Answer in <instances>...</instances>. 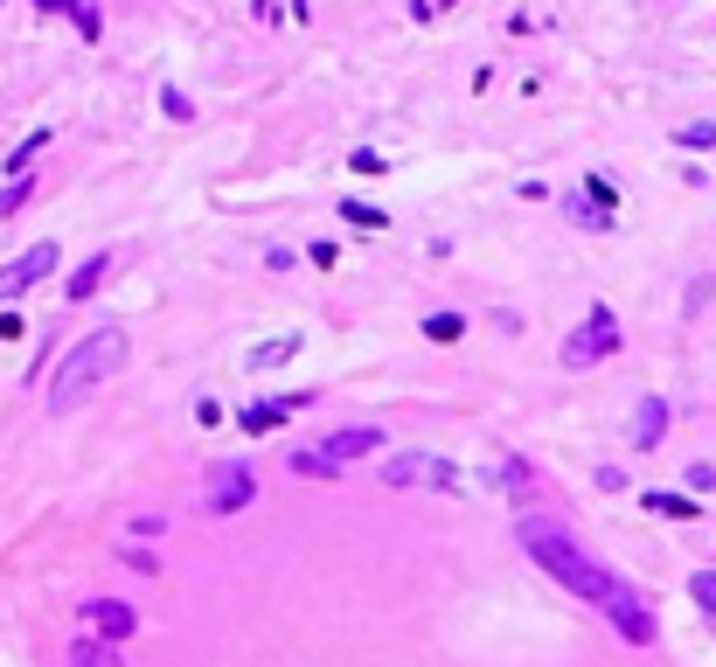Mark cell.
Wrapping results in <instances>:
<instances>
[{
    "label": "cell",
    "mask_w": 716,
    "mask_h": 667,
    "mask_svg": "<svg viewBox=\"0 0 716 667\" xmlns=\"http://www.w3.org/2000/svg\"><path fill=\"white\" fill-rule=\"evenodd\" d=\"M515 542H522L564 591H577L584 605H598L626 647H654V605H647L626 577H612L605 563H591V556L571 542V529H557V522H543V515H522V522H515Z\"/></svg>",
    "instance_id": "1"
},
{
    "label": "cell",
    "mask_w": 716,
    "mask_h": 667,
    "mask_svg": "<svg viewBox=\"0 0 716 667\" xmlns=\"http://www.w3.org/2000/svg\"><path fill=\"white\" fill-rule=\"evenodd\" d=\"M126 369V327H98V334H84L63 362H56V383H49V410L56 417H70L77 403L91 397L105 376H119Z\"/></svg>",
    "instance_id": "2"
},
{
    "label": "cell",
    "mask_w": 716,
    "mask_h": 667,
    "mask_svg": "<svg viewBox=\"0 0 716 667\" xmlns=\"http://www.w3.org/2000/svg\"><path fill=\"white\" fill-rule=\"evenodd\" d=\"M258 501V473H251V459H223V466H209V480H202V515H244Z\"/></svg>",
    "instance_id": "3"
},
{
    "label": "cell",
    "mask_w": 716,
    "mask_h": 667,
    "mask_svg": "<svg viewBox=\"0 0 716 667\" xmlns=\"http://www.w3.org/2000/svg\"><path fill=\"white\" fill-rule=\"evenodd\" d=\"M383 480H390V487H445V494H466V473H459L452 459H438V452H397V459L383 466Z\"/></svg>",
    "instance_id": "4"
},
{
    "label": "cell",
    "mask_w": 716,
    "mask_h": 667,
    "mask_svg": "<svg viewBox=\"0 0 716 667\" xmlns=\"http://www.w3.org/2000/svg\"><path fill=\"white\" fill-rule=\"evenodd\" d=\"M612 348H619V320H612V306H591L584 327L564 341V369H591V362H605Z\"/></svg>",
    "instance_id": "5"
},
{
    "label": "cell",
    "mask_w": 716,
    "mask_h": 667,
    "mask_svg": "<svg viewBox=\"0 0 716 667\" xmlns=\"http://www.w3.org/2000/svg\"><path fill=\"white\" fill-rule=\"evenodd\" d=\"M390 438H383V424H341V431H327L320 438V452L334 459V466H355V459H376Z\"/></svg>",
    "instance_id": "6"
},
{
    "label": "cell",
    "mask_w": 716,
    "mask_h": 667,
    "mask_svg": "<svg viewBox=\"0 0 716 667\" xmlns=\"http://www.w3.org/2000/svg\"><path fill=\"white\" fill-rule=\"evenodd\" d=\"M49 271H56V244H28L14 265H0V306L21 299V292H28L35 278H49Z\"/></svg>",
    "instance_id": "7"
},
{
    "label": "cell",
    "mask_w": 716,
    "mask_h": 667,
    "mask_svg": "<svg viewBox=\"0 0 716 667\" xmlns=\"http://www.w3.org/2000/svg\"><path fill=\"white\" fill-rule=\"evenodd\" d=\"M84 626H91L98 640H112V647H119V640H133V633H140V612H133L126 598H91V605H84Z\"/></svg>",
    "instance_id": "8"
},
{
    "label": "cell",
    "mask_w": 716,
    "mask_h": 667,
    "mask_svg": "<svg viewBox=\"0 0 716 667\" xmlns=\"http://www.w3.org/2000/svg\"><path fill=\"white\" fill-rule=\"evenodd\" d=\"M299 348H306V334H272V341H258V348L244 355V369H251V376H265V369H286Z\"/></svg>",
    "instance_id": "9"
},
{
    "label": "cell",
    "mask_w": 716,
    "mask_h": 667,
    "mask_svg": "<svg viewBox=\"0 0 716 667\" xmlns=\"http://www.w3.org/2000/svg\"><path fill=\"white\" fill-rule=\"evenodd\" d=\"M661 431H668V403H661V397H640V410H633V445H640V452H654V445H661Z\"/></svg>",
    "instance_id": "10"
},
{
    "label": "cell",
    "mask_w": 716,
    "mask_h": 667,
    "mask_svg": "<svg viewBox=\"0 0 716 667\" xmlns=\"http://www.w3.org/2000/svg\"><path fill=\"white\" fill-rule=\"evenodd\" d=\"M286 417H292V410L279 397H272V403H244V410H237V431H244V438H265V431H279Z\"/></svg>",
    "instance_id": "11"
},
{
    "label": "cell",
    "mask_w": 716,
    "mask_h": 667,
    "mask_svg": "<svg viewBox=\"0 0 716 667\" xmlns=\"http://www.w3.org/2000/svg\"><path fill=\"white\" fill-rule=\"evenodd\" d=\"M105 271H112V251H91L84 265L70 271V285H63V292H70V299H91V292L105 285Z\"/></svg>",
    "instance_id": "12"
},
{
    "label": "cell",
    "mask_w": 716,
    "mask_h": 667,
    "mask_svg": "<svg viewBox=\"0 0 716 667\" xmlns=\"http://www.w3.org/2000/svg\"><path fill=\"white\" fill-rule=\"evenodd\" d=\"M286 466L299 473V480H334V473H341V466H334V459H327L320 445H292V452H286Z\"/></svg>",
    "instance_id": "13"
},
{
    "label": "cell",
    "mask_w": 716,
    "mask_h": 667,
    "mask_svg": "<svg viewBox=\"0 0 716 667\" xmlns=\"http://www.w3.org/2000/svg\"><path fill=\"white\" fill-rule=\"evenodd\" d=\"M494 487L515 494V501H529V494H536V473H529L522 459H501V466H494Z\"/></svg>",
    "instance_id": "14"
},
{
    "label": "cell",
    "mask_w": 716,
    "mask_h": 667,
    "mask_svg": "<svg viewBox=\"0 0 716 667\" xmlns=\"http://www.w3.org/2000/svg\"><path fill=\"white\" fill-rule=\"evenodd\" d=\"M640 508H654V515H675V522H696V515H703V501H682V494H640Z\"/></svg>",
    "instance_id": "15"
},
{
    "label": "cell",
    "mask_w": 716,
    "mask_h": 667,
    "mask_svg": "<svg viewBox=\"0 0 716 667\" xmlns=\"http://www.w3.org/2000/svg\"><path fill=\"white\" fill-rule=\"evenodd\" d=\"M564 216L584 223V230H612V209H598V202H584V195H564Z\"/></svg>",
    "instance_id": "16"
},
{
    "label": "cell",
    "mask_w": 716,
    "mask_h": 667,
    "mask_svg": "<svg viewBox=\"0 0 716 667\" xmlns=\"http://www.w3.org/2000/svg\"><path fill=\"white\" fill-rule=\"evenodd\" d=\"M35 7H42V14H70L84 35H98V7H84V0H35Z\"/></svg>",
    "instance_id": "17"
},
{
    "label": "cell",
    "mask_w": 716,
    "mask_h": 667,
    "mask_svg": "<svg viewBox=\"0 0 716 667\" xmlns=\"http://www.w3.org/2000/svg\"><path fill=\"white\" fill-rule=\"evenodd\" d=\"M28 195H35V174H14V181L0 188V216H21V209H28Z\"/></svg>",
    "instance_id": "18"
},
{
    "label": "cell",
    "mask_w": 716,
    "mask_h": 667,
    "mask_svg": "<svg viewBox=\"0 0 716 667\" xmlns=\"http://www.w3.org/2000/svg\"><path fill=\"white\" fill-rule=\"evenodd\" d=\"M459 334H466V320H459V313H431V320H425V341H438V348H452Z\"/></svg>",
    "instance_id": "19"
},
{
    "label": "cell",
    "mask_w": 716,
    "mask_h": 667,
    "mask_svg": "<svg viewBox=\"0 0 716 667\" xmlns=\"http://www.w3.org/2000/svg\"><path fill=\"white\" fill-rule=\"evenodd\" d=\"M160 112H167V119H181V126H188V119H195V98H188V91H181V84H160Z\"/></svg>",
    "instance_id": "20"
},
{
    "label": "cell",
    "mask_w": 716,
    "mask_h": 667,
    "mask_svg": "<svg viewBox=\"0 0 716 667\" xmlns=\"http://www.w3.org/2000/svg\"><path fill=\"white\" fill-rule=\"evenodd\" d=\"M42 146H49V133H28V139H21V146L7 153V181H14V174H28V160H35Z\"/></svg>",
    "instance_id": "21"
},
{
    "label": "cell",
    "mask_w": 716,
    "mask_h": 667,
    "mask_svg": "<svg viewBox=\"0 0 716 667\" xmlns=\"http://www.w3.org/2000/svg\"><path fill=\"white\" fill-rule=\"evenodd\" d=\"M70 667H112V640H77Z\"/></svg>",
    "instance_id": "22"
},
{
    "label": "cell",
    "mask_w": 716,
    "mask_h": 667,
    "mask_svg": "<svg viewBox=\"0 0 716 667\" xmlns=\"http://www.w3.org/2000/svg\"><path fill=\"white\" fill-rule=\"evenodd\" d=\"M341 223H355V230H390V216H383V209H362V202H341Z\"/></svg>",
    "instance_id": "23"
},
{
    "label": "cell",
    "mask_w": 716,
    "mask_h": 667,
    "mask_svg": "<svg viewBox=\"0 0 716 667\" xmlns=\"http://www.w3.org/2000/svg\"><path fill=\"white\" fill-rule=\"evenodd\" d=\"M689 598H696V612L716 619V570H696V577H689Z\"/></svg>",
    "instance_id": "24"
},
{
    "label": "cell",
    "mask_w": 716,
    "mask_h": 667,
    "mask_svg": "<svg viewBox=\"0 0 716 667\" xmlns=\"http://www.w3.org/2000/svg\"><path fill=\"white\" fill-rule=\"evenodd\" d=\"M716 299V285L710 278H696V285H689V292H682V313H703V306H710Z\"/></svg>",
    "instance_id": "25"
},
{
    "label": "cell",
    "mask_w": 716,
    "mask_h": 667,
    "mask_svg": "<svg viewBox=\"0 0 716 667\" xmlns=\"http://www.w3.org/2000/svg\"><path fill=\"white\" fill-rule=\"evenodd\" d=\"M119 563H126V570H140V577L160 570V556H153V549H119Z\"/></svg>",
    "instance_id": "26"
},
{
    "label": "cell",
    "mask_w": 716,
    "mask_h": 667,
    "mask_svg": "<svg viewBox=\"0 0 716 667\" xmlns=\"http://www.w3.org/2000/svg\"><path fill=\"white\" fill-rule=\"evenodd\" d=\"M348 167H355V174H390V160H383V153H369V146H355V160H348Z\"/></svg>",
    "instance_id": "27"
},
{
    "label": "cell",
    "mask_w": 716,
    "mask_h": 667,
    "mask_svg": "<svg viewBox=\"0 0 716 667\" xmlns=\"http://www.w3.org/2000/svg\"><path fill=\"white\" fill-rule=\"evenodd\" d=\"M675 139H682V146H716V126H710V119H696V126H682Z\"/></svg>",
    "instance_id": "28"
},
{
    "label": "cell",
    "mask_w": 716,
    "mask_h": 667,
    "mask_svg": "<svg viewBox=\"0 0 716 667\" xmlns=\"http://www.w3.org/2000/svg\"><path fill=\"white\" fill-rule=\"evenodd\" d=\"M431 7H452V0H431Z\"/></svg>",
    "instance_id": "29"
}]
</instances>
